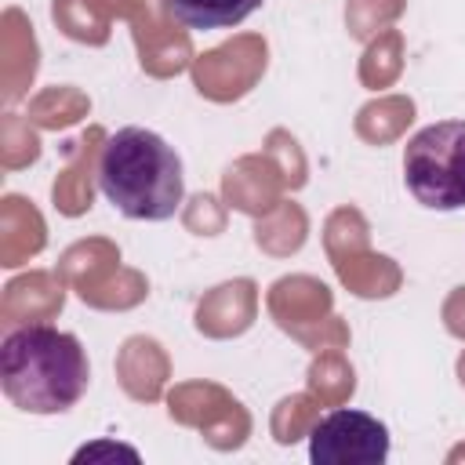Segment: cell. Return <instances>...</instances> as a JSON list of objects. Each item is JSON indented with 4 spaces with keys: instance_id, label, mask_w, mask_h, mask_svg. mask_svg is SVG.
I'll use <instances>...</instances> for the list:
<instances>
[{
    "instance_id": "cell-2",
    "label": "cell",
    "mask_w": 465,
    "mask_h": 465,
    "mask_svg": "<svg viewBox=\"0 0 465 465\" xmlns=\"http://www.w3.org/2000/svg\"><path fill=\"white\" fill-rule=\"evenodd\" d=\"M102 196L134 222H167L185 200L178 153L149 127H120L98 156Z\"/></svg>"
},
{
    "instance_id": "cell-3",
    "label": "cell",
    "mask_w": 465,
    "mask_h": 465,
    "mask_svg": "<svg viewBox=\"0 0 465 465\" xmlns=\"http://www.w3.org/2000/svg\"><path fill=\"white\" fill-rule=\"evenodd\" d=\"M403 182L429 211L465 207V120L421 127L403 149Z\"/></svg>"
},
{
    "instance_id": "cell-5",
    "label": "cell",
    "mask_w": 465,
    "mask_h": 465,
    "mask_svg": "<svg viewBox=\"0 0 465 465\" xmlns=\"http://www.w3.org/2000/svg\"><path fill=\"white\" fill-rule=\"evenodd\" d=\"M262 0H163L167 18L185 29H229L251 18Z\"/></svg>"
},
{
    "instance_id": "cell-1",
    "label": "cell",
    "mask_w": 465,
    "mask_h": 465,
    "mask_svg": "<svg viewBox=\"0 0 465 465\" xmlns=\"http://www.w3.org/2000/svg\"><path fill=\"white\" fill-rule=\"evenodd\" d=\"M91 381V363L76 334L29 323L0 341V385L4 396L25 414L69 411Z\"/></svg>"
},
{
    "instance_id": "cell-4",
    "label": "cell",
    "mask_w": 465,
    "mask_h": 465,
    "mask_svg": "<svg viewBox=\"0 0 465 465\" xmlns=\"http://www.w3.org/2000/svg\"><path fill=\"white\" fill-rule=\"evenodd\" d=\"M309 458L316 465H381L389 458V429L367 411L338 407L312 425Z\"/></svg>"
}]
</instances>
